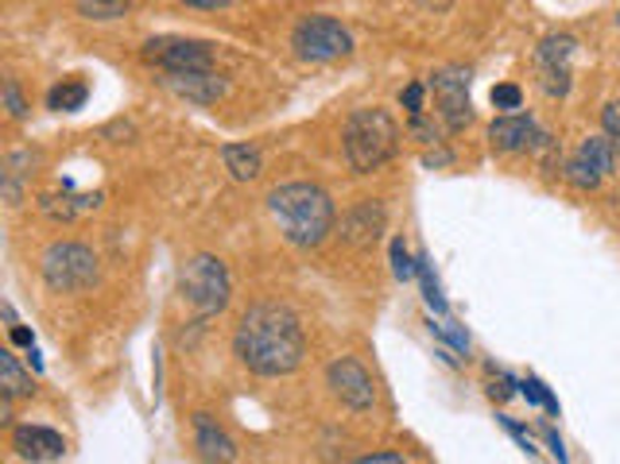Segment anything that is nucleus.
<instances>
[{"label": "nucleus", "mask_w": 620, "mask_h": 464, "mask_svg": "<svg viewBox=\"0 0 620 464\" xmlns=\"http://www.w3.org/2000/svg\"><path fill=\"white\" fill-rule=\"evenodd\" d=\"M291 47H295V55L303 63L326 66L353 55V35L334 16H303L295 24V32H291Z\"/></svg>", "instance_id": "6"}, {"label": "nucleus", "mask_w": 620, "mask_h": 464, "mask_svg": "<svg viewBox=\"0 0 620 464\" xmlns=\"http://www.w3.org/2000/svg\"><path fill=\"white\" fill-rule=\"evenodd\" d=\"M163 86L175 97H186L194 104H214L226 93V78L218 70H194V74H163Z\"/></svg>", "instance_id": "16"}, {"label": "nucleus", "mask_w": 620, "mask_h": 464, "mask_svg": "<svg viewBox=\"0 0 620 464\" xmlns=\"http://www.w3.org/2000/svg\"><path fill=\"white\" fill-rule=\"evenodd\" d=\"M86 97H89L86 81H81V78H63L47 93V109H55V112H78L81 104H86Z\"/></svg>", "instance_id": "21"}, {"label": "nucleus", "mask_w": 620, "mask_h": 464, "mask_svg": "<svg viewBox=\"0 0 620 464\" xmlns=\"http://www.w3.org/2000/svg\"><path fill=\"white\" fill-rule=\"evenodd\" d=\"M353 464H411V461H407L403 453H388V449H384V453H365V456H357Z\"/></svg>", "instance_id": "34"}, {"label": "nucleus", "mask_w": 620, "mask_h": 464, "mask_svg": "<svg viewBox=\"0 0 620 464\" xmlns=\"http://www.w3.org/2000/svg\"><path fill=\"white\" fill-rule=\"evenodd\" d=\"M137 0H74V12L81 20H97V24H106V20H124L132 12Z\"/></svg>", "instance_id": "20"}, {"label": "nucleus", "mask_w": 620, "mask_h": 464, "mask_svg": "<svg viewBox=\"0 0 620 464\" xmlns=\"http://www.w3.org/2000/svg\"><path fill=\"white\" fill-rule=\"evenodd\" d=\"M32 167H35L32 152H12L4 159V194H9V206H20V183H24Z\"/></svg>", "instance_id": "22"}, {"label": "nucleus", "mask_w": 620, "mask_h": 464, "mask_svg": "<svg viewBox=\"0 0 620 464\" xmlns=\"http://www.w3.org/2000/svg\"><path fill=\"white\" fill-rule=\"evenodd\" d=\"M469 66H438L431 74V93H435L438 117H443L446 132H461L469 121H474V101H469Z\"/></svg>", "instance_id": "8"}, {"label": "nucleus", "mask_w": 620, "mask_h": 464, "mask_svg": "<svg viewBox=\"0 0 620 464\" xmlns=\"http://www.w3.org/2000/svg\"><path fill=\"white\" fill-rule=\"evenodd\" d=\"M489 144L504 155L527 152V147L547 144V132L532 121V117H520V112H504L489 124Z\"/></svg>", "instance_id": "12"}, {"label": "nucleus", "mask_w": 620, "mask_h": 464, "mask_svg": "<svg viewBox=\"0 0 620 464\" xmlns=\"http://www.w3.org/2000/svg\"><path fill=\"white\" fill-rule=\"evenodd\" d=\"M411 132H415L423 144H438V129L427 121V117H411Z\"/></svg>", "instance_id": "33"}, {"label": "nucleus", "mask_w": 620, "mask_h": 464, "mask_svg": "<svg viewBox=\"0 0 620 464\" xmlns=\"http://www.w3.org/2000/svg\"><path fill=\"white\" fill-rule=\"evenodd\" d=\"M617 27H620V12H617Z\"/></svg>", "instance_id": "38"}, {"label": "nucleus", "mask_w": 620, "mask_h": 464, "mask_svg": "<svg viewBox=\"0 0 620 464\" xmlns=\"http://www.w3.org/2000/svg\"><path fill=\"white\" fill-rule=\"evenodd\" d=\"M420 283H423V298H427V306L438 313V318H446V310H450V302H446V295H443V283H438L435 264H431L427 256H420Z\"/></svg>", "instance_id": "23"}, {"label": "nucleus", "mask_w": 620, "mask_h": 464, "mask_svg": "<svg viewBox=\"0 0 620 464\" xmlns=\"http://www.w3.org/2000/svg\"><path fill=\"white\" fill-rule=\"evenodd\" d=\"M543 441H547V449H551V453H555V461L558 464H566V449H563V438H558V433L555 430H551V426H543Z\"/></svg>", "instance_id": "35"}, {"label": "nucleus", "mask_w": 620, "mask_h": 464, "mask_svg": "<svg viewBox=\"0 0 620 464\" xmlns=\"http://www.w3.org/2000/svg\"><path fill=\"white\" fill-rule=\"evenodd\" d=\"M9 336H12V344H28V349H35V336H32V329H24L17 321V325H9Z\"/></svg>", "instance_id": "37"}, {"label": "nucleus", "mask_w": 620, "mask_h": 464, "mask_svg": "<svg viewBox=\"0 0 620 464\" xmlns=\"http://www.w3.org/2000/svg\"><path fill=\"white\" fill-rule=\"evenodd\" d=\"M492 104L504 112H515L520 104H524V89L512 86V81H504V86H492Z\"/></svg>", "instance_id": "27"}, {"label": "nucleus", "mask_w": 620, "mask_h": 464, "mask_svg": "<svg viewBox=\"0 0 620 464\" xmlns=\"http://www.w3.org/2000/svg\"><path fill=\"white\" fill-rule=\"evenodd\" d=\"M144 63L155 66L160 74H194L214 70V47L202 40H183V35H160V40L144 43Z\"/></svg>", "instance_id": "7"}, {"label": "nucleus", "mask_w": 620, "mask_h": 464, "mask_svg": "<svg viewBox=\"0 0 620 464\" xmlns=\"http://www.w3.org/2000/svg\"><path fill=\"white\" fill-rule=\"evenodd\" d=\"M574 51H578V40L566 32H555L535 47V74H540V89L551 97V101H563L570 93L574 81Z\"/></svg>", "instance_id": "9"}, {"label": "nucleus", "mask_w": 620, "mask_h": 464, "mask_svg": "<svg viewBox=\"0 0 620 464\" xmlns=\"http://www.w3.org/2000/svg\"><path fill=\"white\" fill-rule=\"evenodd\" d=\"M12 449H17L20 461L51 464V461H63L66 438L58 430H47V426H17L12 430Z\"/></svg>", "instance_id": "13"}, {"label": "nucleus", "mask_w": 620, "mask_h": 464, "mask_svg": "<svg viewBox=\"0 0 620 464\" xmlns=\"http://www.w3.org/2000/svg\"><path fill=\"white\" fill-rule=\"evenodd\" d=\"M4 109H9L12 121H24L28 117V101H24V93H20L17 78H4Z\"/></svg>", "instance_id": "28"}, {"label": "nucleus", "mask_w": 620, "mask_h": 464, "mask_svg": "<svg viewBox=\"0 0 620 464\" xmlns=\"http://www.w3.org/2000/svg\"><path fill=\"white\" fill-rule=\"evenodd\" d=\"M617 144H612L609 136H586L578 144V152L566 159V167H563V175H566V183L574 186V190H597V186L605 183V178L617 170Z\"/></svg>", "instance_id": "10"}, {"label": "nucleus", "mask_w": 620, "mask_h": 464, "mask_svg": "<svg viewBox=\"0 0 620 464\" xmlns=\"http://www.w3.org/2000/svg\"><path fill=\"white\" fill-rule=\"evenodd\" d=\"M423 93H427V89H423L420 81H411V86H407V89H403V93H400L403 109H407L411 117H423V112H427V109H423Z\"/></svg>", "instance_id": "32"}, {"label": "nucleus", "mask_w": 620, "mask_h": 464, "mask_svg": "<svg viewBox=\"0 0 620 464\" xmlns=\"http://www.w3.org/2000/svg\"><path fill=\"white\" fill-rule=\"evenodd\" d=\"M601 129H605V136H609L612 144H617V152H620V97L601 109Z\"/></svg>", "instance_id": "30"}, {"label": "nucleus", "mask_w": 620, "mask_h": 464, "mask_svg": "<svg viewBox=\"0 0 620 464\" xmlns=\"http://www.w3.org/2000/svg\"><path fill=\"white\" fill-rule=\"evenodd\" d=\"M268 213L280 224L283 241L295 248H318L334 232L338 209L334 198L315 183H283L268 194Z\"/></svg>", "instance_id": "2"}, {"label": "nucleus", "mask_w": 620, "mask_h": 464, "mask_svg": "<svg viewBox=\"0 0 620 464\" xmlns=\"http://www.w3.org/2000/svg\"><path fill=\"white\" fill-rule=\"evenodd\" d=\"M520 395H524L532 407H543L547 415H558V399L551 395V387L543 384L540 376H527V379H520Z\"/></svg>", "instance_id": "25"}, {"label": "nucleus", "mask_w": 620, "mask_h": 464, "mask_svg": "<svg viewBox=\"0 0 620 464\" xmlns=\"http://www.w3.org/2000/svg\"><path fill=\"white\" fill-rule=\"evenodd\" d=\"M0 395H9V399H32V395H35L32 372L20 368V361H17V353H12V349H4V353H0Z\"/></svg>", "instance_id": "19"}, {"label": "nucleus", "mask_w": 620, "mask_h": 464, "mask_svg": "<svg viewBox=\"0 0 620 464\" xmlns=\"http://www.w3.org/2000/svg\"><path fill=\"white\" fill-rule=\"evenodd\" d=\"M400 124L392 121V112L384 109H357L349 112L346 132H341V147H346V163L353 175H372L384 163L395 159L400 152Z\"/></svg>", "instance_id": "3"}, {"label": "nucleus", "mask_w": 620, "mask_h": 464, "mask_svg": "<svg viewBox=\"0 0 620 464\" xmlns=\"http://www.w3.org/2000/svg\"><path fill=\"white\" fill-rule=\"evenodd\" d=\"M326 384H330L334 399H341L349 410H369L377 402V384L365 372V364H357L353 356H341L326 368Z\"/></svg>", "instance_id": "11"}, {"label": "nucleus", "mask_w": 620, "mask_h": 464, "mask_svg": "<svg viewBox=\"0 0 620 464\" xmlns=\"http://www.w3.org/2000/svg\"><path fill=\"white\" fill-rule=\"evenodd\" d=\"M497 422L504 426L515 441H520V449H524V453H535V438H532V430H527V426H520L515 418H508V415H497Z\"/></svg>", "instance_id": "31"}, {"label": "nucleus", "mask_w": 620, "mask_h": 464, "mask_svg": "<svg viewBox=\"0 0 620 464\" xmlns=\"http://www.w3.org/2000/svg\"><path fill=\"white\" fill-rule=\"evenodd\" d=\"M178 4H186V9H202V12H218V9H229L233 0H178Z\"/></svg>", "instance_id": "36"}, {"label": "nucleus", "mask_w": 620, "mask_h": 464, "mask_svg": "<svg viewBox=\"0 0 620 464\" xmlns=\"http://www.w3.org/2000/svg\"><path fill=\"white\" fill-rule=\"evenodd\" d=\"M221 163H226L229 178H237V183H252V178L260 175V167H264V155H260V147H252V144H221Z\"/></svg>", "instance_id": "18"}, {"label": "nucleus", "mask_w": 620, "mask_h": 464, "mask_svg": "<svg viewBox=\"0 0 620 464\" xmlns=\"http://www.w3.org/2000/svg\"><path fill=\"white\" fill-rule=\"evenodd\" d=\"M392 275L400 283H415V279H420V259L407 252L403 236H395V241H392Z\"/></svg>", "instance_id": "24"}, {"label": "nucleus", "mask_w": 620, "mask_h": 464, "mask_svg": "<svg viewBox=\"0 0 620 464\" xmlns=\"http://www.w3.org/2000/svg\"><path fill=\"white\" fill-rule=\"evenodd\" d=\"M233 353L252 376L280 379L303 364L306 336L295 310L280 302H257L241 313L233 333Z\"/></svg>", "instance_id": "1"}, {"label": "nucleus", "mask_w": 620, "mask_h": 464, "mask_svg": "<svg viewBox=\"0 0 620 464\" xmlns=\"http://www.w3.org/2000/svg\"><path fill=\"white\" fill-rule=\"evenodd\" d=\"M384 221H388L384 206H380V201H372V198H365V201H357V206L346 213V221H341V232H346L349 244H357V248H369V244L380 241Z\"/></svg>", "instance_id": "15"}, {"label": "nucleus", "mask_w": 620, "mask_h": 464, "mask_svg": "<svg viewBox=\"0 0 620 464\" xmlns=\"http://www.w3.org/2000/svg\"><path fill=\"white\" fill-rule=\"evenodd\" d=\"M101 206V194H70V183L63 186V194H43L40 209L51 221H74V217L89 213V209Z\"/></svg>", "instance_id": "17"}, {"label": "nucleus", "mask_w": 620, "mask_h": 464, "mask_svg": "<svg viewBox=\"0 0 620 464\" xmlns=\"http://www.w3.org/2000/svg\"><path fill=\"white\" fill-rule=\"evenodd\" d=\"M512 395H520V379H512L508 372H497V379L489 384V399L492 402H508Z\"/></svg>", "instance_id": "29"}, {"label": "nucleus", "mask_w": 620, "mask_h": 464, "mask_svg": "<svg viewBox=\"0 0 620 464\" xmlns=\"http://www.w3.org/2000/svg\"><path fill=\"white\" fill-rule=\"evenodd\" d=\"M178 295L194 306L198 318H214L229 306V295H233V283H229V272L218 256L210 252H198L183 264L178 272Z\"/></svg>", "instance_id": "4"}, {"label": "nucleus", "mask_w": 620, "mask_h": 464, "mask_svg": "<svg viewBox=\"0 0 620 464\" xmlns=\"http://www.w3.org/2000/svg\"><path fill=\"white\" fill-rule=\"evenodd\" d=\"M431 333L435 336H443L446 344H450L454 353H469V333L466 329L458 325V321H450V318H431Z\"/></svg>", "instance_id": "26"}, {"label": "nucleus", "mask_w": 620, "mask_h": 464, "mask_svg": "<svg viewBox=\"0 0 620 464\" xmlns=\"http://www.w3.org/2000/svg\"><path fill=\"white\" fill-rule=\"evenodd\" d=\"M191 426H194V449H198L202 461L206 464H233L237 461V441L229 438L210 415H194Z\"/></svg>", "instance_id": "14"}, {"label": "nucleus", "mask_w": 620, "mask_h": 464, "mask_svg": "<svg viewBox=\"0 0 620 464\" xmlns=\"http://www.w3.org/2000/svg\"><path fill=\"white\" fill-rule=\"evenodd\" d=\"M40 275L55 295H78V290H89L101 275L97 267L94 248L78 241H55L40 259Z\"/></svg>", "instance_id": "5"}]
</instances>
